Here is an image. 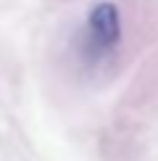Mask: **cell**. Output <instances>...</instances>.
Returning <instances> with one entry per match:
<instances>
[{"instance_id": "obj_1", "label": "cell", "mask_w": 158, "mask_h": 161, "mask_svg": "<svg viewBox=\"0 0 158 161\" xmlns=\"http://www.w3.org/2000/svg\"><path fill=\"white\" fill-rule=\"evenodd\" d=\"M121 40V16L113 3H100L87 21V50L90 56H105Z\"/></svg>"}]
</instances>
